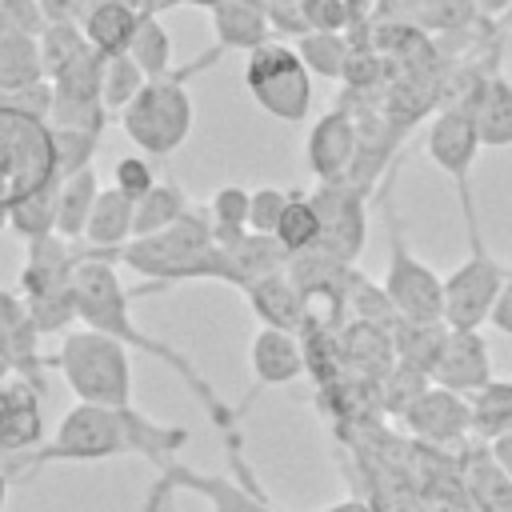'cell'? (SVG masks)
Listing matches in <instances>:
<instances>
[{
	"label": "cell",
	"mask_w": 512,
	"mask_h": 512,
	"mask_svg": "<svg viewBox=\"0 0 512 512\" xmlns=\"http://www.w3.org/2000/svg\"><path fill=\"white\" fill-rule=\"evenodd\" d=\"M188 444V428L180 424H160L144 412L128 408H104V404H72L56 432L20 456L0 460L12 480H24L36 468L48 464H100L116 456H144L148 464L164 468L176 460V452Z\"/></svg>",
	"instance_id": "1"
},
{
	"label": "cell",
	"mask_w": 512,
	"mask_h": 512,
	"mask_svg": "<svg viewBox=\"0 0 512 512\" xmlns=\"http://www.w3.org/2000/svg\"><path fill=\"white\" fill-rule=\"evenodd\" d=\"M72 292H76V320L84 328H96V332L120 340L124 348H140L152 360H160L164 368H172L184 380V388L196 396V404L208 412V420L216 424V432L224 436V448L228 452H244L240 412H232V404H224L216 396V388L172 344H164V340L148 336L144 328H136V320H132V292L116 276V264L112 260H80L76 264V276H72Z\"/></svg>",
	"instance_id": "2"
},
{
	"label": "cell",
	"mask_w": 512,
	"mask_h": 512,
	"mask_svg": "<svg viewBox=\"0 0 512 512\" xmlns=\"http://www.w3.org/2000/svg\"><path fill=\"white\" fill-rule=\"evenodd\" d=\"M120 264L132 268L144 284L128 288L132 296L140 292H164L176 284H196V280H220L228 284V252L216 244L212 236V216L208 204L204 208H188L176 224L128 240L120 252Z\"/></svg>",
	"instance_id": "3"
},
{
	"label": "cell",
	"mask_w": 512,
	"mask_h": 512,
	"mask_svg": "<svg viewBox=\"0 0 512 512\" xmlns=\"http://www.w3.org/2000/svg\"><path fill=\"white\" fill-rule=\"evenodd\" d=\"M52 364L72 388L76 404H104V408L132 404V364L120 340L80 324L76 332H64V344L52 356Z\"/></svg>",
	"instance_id": "4"
},
{
	"label": "cell",
	"mask_w": 512,
	"mask_h": 512,
	"mask_svg": "<svg viewBox=\"0 0 512 512\" xmlns=\"http://www.w3.org/2000/svg\"><path fill=\"white\" fill-rule=\"evenodd\" d=\"M76 248L68 240L40 236L28 240V256L16 280V292L32 316V324L40 328V336L48 332H64L76 320V292H72V276H76Z\"/></svg>",
	"instance_id": "5"
},
{
	"label": "cell",
	"mask_w": 512,
	"mask_h": 512,
	"mask_svg": "<svg viewBox=\"0 0 512 512\" xmlns=\"http://www.w3.org/2000/svg\"><path fill=\"white\" fill-rule=\"evenodd\" d=\"M496 72V68H492ZM484 76V72H480ZM472 76L464 84V92L448 96L440 104V112L428 120L424 128V152L428 160L456 184V196H460V208H464V228L468 236L480 232V216H476V200H472V164H476V152L484 148L480 144V132H476V116H472V84L480 80Z\"/></svg>",
	"instance_id": "6"
},
{
	"label": "cell",
	"mask_w": 512,
	"mask_h": 512,
	"mask_svg": "<svg viewBox=\"0 0 512 512\" xmlns=\"http://www.w3.org/2000/svg\"><path fill=\"white\" fill-rule=\"evenodd\" d=\"M192 96H188V72L156 76L140 88V96L120 112L124 136L144 156H172L192 136Z\"/></svg>",
	"instance_id": "7"
},
{
	"label": "cell",
	"mask_w": 512,
	"mask_h": 512,
	"mask_svg": "<svg viewBox=\"0 0 512 512\" xmlns=\"http://www.w3.org/2000/svg\"><path fill=\"white\" fill-rule=\"evenodd\" d=\"M56 184L52 124L0 104V208L8 212L36 188Z\"/></svg>",
	"instance_id": "8"
},
{
	"label": "cell",
	"mask_w": 512,
	"mask_h": 512,
	"mask_svg": "<svg viewBox=\"0 0 512 512\" xmlns=\"http://www.w3.org/2000/svg\"><path fill=\"white\" fill-rule=\"evenodd\" d=\"M244 88L272 120L304 124L312 112V72L304 68L300 52L284 40H268L244 56Z\"/></svg>",
	"instance_id": "9"
},
{
	"label": "cell",
	"mask_w": 512,
	"mask_h": 512,
	"mask_svg": "<svg viewBox=\"0 0 512 512\" xmlns=\"http://www.w3.org/2000/svg\"><path fill=\"white\" fill-rule=\"evenodd\" d=\"M384 216H388V268H384V292L396 308L400 320H416V324H444V276L432 272L404 236V224L396 216V208L388 204V196L380 192Z\"/></svg>",
	"instance_id": "10"
},
{
	"label": "cell",
	"mask_w": 512,
	"mask_h": 512,
	"mask_svg": "<svg viewBox=\"0 0 512 512\" xmlns=\"http://www.w3.org/2000/svg\"><path fill=\"white\" fill-rule=\"evenodd\" d=\"M508 280V268L484 248V236H468V256L444 276V324L452 332H480L496 308V296Z\"/></svg>",
	"instance_id": "11"
},
{
	"label": "cell",
	"mask_w": 512,
	"mask_h": 512,
	"mask_svg": "<svg viewBox=\"0 0 512 512\" xmlns=\"http://www.w3.org/2000/svg\"><path fill=\"white\" fill-rule=\"evenodd\" d=\"M312 208L320 216V244L312 252H324L340 264H356L368 244V196L352 184H316Z\"/></svg>",
	"instance_id": "12"
},
{
	"label": "cell",
	"mask_w": 512,
	"mask_h": 512,
	"mask_svg": "<svg viewBox=\"0 0 512 512\" xmlns=\"http://www.w3.org/2000/svg\"><path fill=\"white\" fill-rule=\"evenodd\" d=\"M360 152V120L352 116V108H332L324 112L304 140V160L316 176V184H340L348 180L352 164Z\"/></svg>",
	"instance_id": "13"
},
{
	"label": "cell",
	"mask_w": 512,
	"mask_h": 512,
	"mask_svg": "<svg viewBox=\"0 0 512 512\" xmlns=\"http://www.w3.org/2000/svg\"><path fill=\"white\" fill-rule=\"evenodd\" d=\"M400 420L428 448H460L472 436V404H468V396L448 392L440 384L420 392Z\"/></svg>",
	"instance_id": "14"
},
{
	"label": "cell",
	"mask_w": 512,
	"mask_h": 512,
	"mask_svg": "<svg viewBox=\"0 0 512 512\" xmlns=\"http://www.w3.org/2000/svg\"><path fill=\"white\" fill-rule=\"evenodd\" d=\"M160 484L172 492H196L200 500H208L212 512H276L256 480H236V476H212L200 468H188L180 460L160 468Z\"/></svg>",
	"instance_id": "15"
},
{
	"label": "cell",
	"mask_w": 512,
	"mask_h": 512,
	"mask_svg": "<svg viewBox=\"0 0 512 512\" xmlns=\"http://www.w3.org/2000/svg\"><path fill=\"white\" fill-rule=\"evenodd\" d=\"M36 344H40V328L32 324L20 292L0 288V360L8 364L12 376L44 392V356L36 352Z\"/></svg>",
	"instance_id": "16"
},
{
	"label": "cell",
	"mask_w": 512,
	"mask_h": 512,
	"mask_svg": "<svg viewBox=\"0 0 512 512\" xmlns=\"http://www.w3.org/2000/svg\"><path fill=\"white\" fill-rule=\"evenodd\" d=\"M492 356H488V344L480 332H452L444 336V348H440V360L432 368V384L448 388V392H460V396H476L484 384H492Z\"/></svg>",
	"instance_id": "17"
},
{
	"label": "cell",
	"mask_w": 512,
	"mask_h": 512,
	"mask_svg": "<svg viewBox=\"0 0 512 512\" xmlns=\"http://www.w3.org/2000/svg\"><path fill=\"white\" fill-rule=\"evenodd\" d=\"M248 360H252V376L260 388H280V384H292L308 372L300 332H284V328H260L252 336Z\"/></svg>",
	"instance_id": "18"
},
{
	"label": "cell",
	"mask_w": 512,
	"mask_h": 512,
	"mask_svg": "<svg viewBox=\"0 0 512 512\" xmlns=\"http://www.w3.org/2000/svg\"><path fill=\"white\" fill-rule=\"evenodd\" d=\"M340 356H344V372H352L356 380L380 384V380L396 368L392 328L364 324V320L344 324V328H340Z\"/></svg>",
	"instance_id": "19"
},
{
	"label": "cell",
	"mask_w": 512,
	"mask_h": 512,
	"mask_svg": "<svg viewBox=\"0 0 512 512\" xmlns=\"http://www.w3.org/2000/svg\"><path fill=\"white\" fill-rule=\"evenodd\" d=\"M460 480L472 500V512H512V476L496 464L492 448L480 440L472 448H460Z\"/></svg>",
	"instance_id": "20"
},
{
	"label": "cell",
	"mask_w": 512,
	"mask_h": 512,
	"mask_svg": "<svg viewBox=\"0 0 512 512\" xmlns=\"http://www.w3.org/2000/svg\"><path fill=\"white\" fill-rule=\"evenodd\" d=\"M208 20H212V36H216L220 52H244L248 56L272 40L264 0H224L208 12Z\"/></svg>",
	"instance_id": "21"
},
{
	"label": "cell",
	"mask_w": 512,
	"mask_h": 512,
	"mask_svg": "<svg viewBox=\"0 0 512 512\" xmlns=\"http://www.w3.org/2000/svg\"><path fill=\"white\" fill-rule=\"evenodd\" d=\"M472 116L484 148H512V80L500 68L472 84Z\"/></svg>",
	"instance_id": "22"
},
{
	"label": "cell",
	"mask_w": 512,
	"mask_h": 512,
	"mask_svg": "<svg viewBox=\"0 0 512 512\" xmlns=\"http://www.w3.org/2000/svg\"><path fill=\"white\" fill-rule=\"evenodd\" d=\"M224 252H228V284L240 288V292L252 288L256 280H264V276L288 272V264H292V252L276 236H264V232H244Z\"/></svg>",
	"instance_id": "23"
},
{
	"label": "cell",
	"mask_w": 512,
	"mask_h": 512,
	"mask_svg": "<svg viewBox=\"0 0 512 512\" xmlns=\"http://www.w3.org/2000/svg\"><path fill=\"white\" fill-rule=\"evenodd\" d=\"M140 12L128 0H92V8L84 12L80 28L88 36V44L100 56H124L132 48V36L140 28Z\"/></svg>",
	"instance_id": "24"
},
{
	"label": "cell",
	"mask_w": 512,
	"mask_h": 512,
	"mask_svg": "<svg viewBox=\"0 0 512 512\" xmlns=\"http://www.w3.org/2000/svg\"><path fill=\"white\" fill-rule=\"evenodd\" d=\"M244 300L252 312L264 320V328H284V332H304V296L292 284L288 272L264 276L252 288H244Z\"/></svg>",
	"instance_id": "25"
},
{
	"label": "cell",
	"mask_w": 512,
	"mask_h": 512,
	"mask_svg": "<svg viewBox=\"0 0 512 512\" xmlns=\"http://www.w3.org/2000/svg\"><path fill=\"white\" fill-rule=\"evenodd\" d=\"M96 196H100V180L92 168L68 176L56 184V236L76 244L84 240V228H88V216L96 208Z\"/></svg>",
	"instance_id": "26"
},
{
	"label": "cell",
	"mask_w": 512,
	"mask_h": 512,
	"mask_svg": "<svg viewBox=\"0 0 512 512\" xmlns=\"http://www.w3.org/2000/svg\"><path fill=\"white\" fill-rule=\"evenodd\" d=\"M44 80V68H40V48L32 36H20V32H4L0 28V100Z\"/></svg>",
	"instance_id": "27"
},
{
	"label": "cell",
	"mask_w": 512,
	"mask_h": 512,
	"mask_svg": "<svg viewBox=\"0 0 512 512\" xmlns=\"http://www.w3.org/2000/svg\"><path fill=\"white\" fill-rule=\"evenodd\" d=\"M188 208H192V204H188V192H184L176 180H156V188H152V192H144V196L136 200L132 240L152 236V232H160V228L176 224V220H180Z\"/></svg>",
	"instance_id": "28"
},
{
	"label": "cell",
	"mask_w": 512,
	"mask_h": 512,
	"mask_svg": "<svg viewBox=\"0 0 512 512\" xmlns=\"http://www.w3.org/2000/svg\"><path fill=\"white\" fill-rule=\"evenodd\" d=\"M448 324H416V320H396L392 324V344H396V360L408 368H420L424 376H432L440 348H444Z\"/></svg>",
	"instance_id": "29"
},
{
	"label": "cell",
	"mask_w": 512,
	"mask_h": 512,
	"mask_svg": "<svg viewBox=\"0 0 512 512\" xmlns=\"http://www.w3.org/2000/svg\"><path fill=\"white\" fill-rule=\"evenodd\" d=\"M304 60V68L312 76H324V80H344V68L352 60V40L348 32H304L296 44H292Z\"/></svg>",
	"instance_id": "30"
},
{
	"label": "cell",
	"mask_w": 512,
	"mask_h": 512,
	"mask_svg": "<svg viewBox=\"0 0 512 512\" xmlns=\"http://www.w3.org/2000/svg\"><path fill=\"white\" fill-rule=\"evenodd\" d=\"M472 436L476 440H496L500 432L512 428V380H492L484 384L472 400Z\"/></svg>",
	"instance_id": "31"
},
{
	"label": "cell",
	"mask_w": 512,
	"mask_h": 512,
	"mask_svg": "<svg viewBox=\"0 0 512 512\" xmlns=\"http://www.w3.org/2000/svg\"><path fill=\"white\" fill-rule=\"evenodd\" d=\"M248 200H252V188H244V184H224L212 192L208 216H212V236L220 248L236 244L248 232Z\"/></svg>",
	"instance_id": "32"
},
{
	"label": "cell",
	"mask_w": 512,
	"mask_h": 512,
	"mask_svg": "<svg viewBox=\"0 0 512 512\" xmlns=\"http://www.w3.org/2000/svg\"><path fill=\"white\" fill-rule=\"evenodd\" d=\"M276 240H280L292 256L312 252V248L320 244V216H316V208H312V196H304L300 188H292V196H288V208H284V216H280V224H276Z\"/></svg>",
	"instance_id": "33"
},
{
	"label": "cell",
	"mask_w": 512,
	"mask_h": 512,
	"mask_svg": "<svg viewBox=\"0 0 512 512\" xmlns=\"http://www.w3.org/2000/svg\"><path fill=\"white\" fill-rule=\"evenodd\" d=\"M36 48H40L44 80H56V76H60L72 60H80L92 44H88V36H84V28H80V24H48V28L40 32Z\"/></svg>",
	"instance_id": "34"
},
{
	"label": "cell",
	"mask_w": 512,
	"mask_h": 512,
	"mask_svg": "<svg viewBox=\"0 0 512 512\" xmlns=\"http://www.w3.org/2000/svg\"><path fill=\"white\" fill-rule=\"evenodd\" d=\"M8 228L16 236H24V244L28 240H40V236H52L56 232V184L36 188L24 200H16L8 208Z\"/></svg>",
	"instance_id": "35"
},
{
	"label": "cell",
	"mask_w": 512,
	"mask_h": 512,
	"mask_svg": "<svg viewBox=\"0 0 512 512\" xmlns=\"http://www.w3.org/2000/svg\"><path fill=\"white\" fill-rule=\"evenodd\" d=\"M128 56L144 68V76H148V80H156V76H168V72H172V36H168V28L160 24V16H144V20H140V28H136V36H132Z\"/></svg>",
	"instance_id": "36"
},
{
	"label": "cell",
	"mask_w": 512,
	"mask_h": 512,
	"mask_svg": "<svg viewBox=\"0 0 512 512\" xmlns=\"http://www.w3.org/2000/svg\"><path fill=\"white\" fill-rule=\"evenodd\" d=\"M104 60L96 48H88L80 60H72L56 80L52 92L60 100H104Z\"/></svg>",
	"instance_id": "37"
},
{
	"label": "cell",
	"mask_w": 512,
	"mask_h": 512,
	"mask_svg": "<svg viewBox=\"0 0 512 512\" xmlns=\"http://www.w3.org/2000/svg\"><path fill=\"white\" fill-rule=\"evenodd\" d=\"M412 24L432 32H468L484 24L476 0H412Z\"/></svg>",
	"instance_id": "38"
},
{
	"label": "cell",
	"mask_w": 512,
	"mask_h": 512,
	"mask_svg": "<svg viewBox=\"0 0 512 512\" xmlns=\"http://www.w3.org/2000/svg\"><path fill=\"white\" fill-rule=\"evenodd\" d=\"M144 84H148V76H144V68H140L128 52L104 60V104H108L112 116H120V112L140 96Z\"/></svg>",
	"instance_id": "39"
},
{
	"label": "cell",
	"mask_w": 512,
	"mask_h": 512,
	"mask_svg": "<svg viewBox=\"0 0 512 512\" xmlns=\"http://www.w3.org/2000/svg\"><path fill=\"white\" fill-rule=\"evenodd\" d=\"M348 320H364V324H380V328H392L400 316L384 292V284H372L368 276L352 272L348 280Z\"/></svg>",
	"instance_id": "40"
},
{
	"label": "cell",
	"mask_w": 512,
	"mask_h": 512,
	"mask_svg": "<svg viewBox=\"0 0 512 512\" xmlns=\"http://www.w3.org/2000/svg\"><path fill=\"white\" fill-rule=\"evenodd\" d=\"M100 148L96 132H76V128H52V156H56V184L92 168V156Z\"/></svg>",
	"instance_id": "41"
},
{
	"label": "cell",
	"mask_w": 512,
	"mask_h": 512,
	"mask_svg": "<svg viewBox=\"0 0 512 512\" xmlns=\"http://www.w3.org/2000/svg\"><path fill=\"white\" fill-rule=\"evenodd\" d=\"M108 104L104 100H52V112H48V124L52 128H76V132H96L104 136V124H108Z\"/></svg>",
	"instance_id": "42"
},
{
	"label": "cell",
	"mask_w": 512,
	"mask_h": 512,
	"mask_svg": "<svg viewBox=\"0 0 512 512\" xmlns=\"http://www.w3.org/2000/svg\"><path fill=\"white\" fill-rule=\"evenodd\" d=\"M288 196L292 188H252V200H248V232H264V236H276V224L288 208Z\"/></svg>",
	"instance_id": "43"
},
{
	"label": "cell",
	"mask_w": 512,
	"mask_h": 512,
	"mask_svg": "<svg viewBox=\"0 0 512 512\" xmlns=\"http://www.w3.org/2000/svg\"><path fill=\"white\" fill-rule=\"evenodd\" d=\"M112 188H120V192L132 196V200H140L144 192H152V188H156V168H152V160H144V156H120V160L112 164Z\"/></svg>",
	"instance_id": "44"
},
{
	"label": "cell",
	"mask_w": 512,
	"mask_h": 512,
	"mask_svg": "<svg viewBox=\"0 0 512 512\" xmlns=\"http://www.w3.org/2000/svg\"><path fill=\"white\" fill-rule=\"evenodd\" d=\"M0 28L40 40V32L48 28V16H44L40 0H0Z\"/></svg>",
	"instance_id": "45"
},
{
	"label": "cell",
	"mask_w": 512,
	"mask_h": 512,
	"mask_svg": "<svg viewBox=\"0 0 512 512\" xmlns=\"http://www.w3.org/2000/svg\"><path fill=\"white\" fill-rule=\"evenodd\" d=\"M304 20H308V32H348L352 28L348 0H304Z\"/></svg>",
	"instance_id": "46"
},
{
	"label": "cell",
	"mask_w": 512,
	"mask_h": 512,
	"mask_svg": "<svg viewBox=\"0 0 512 512\" xmlns=\"http://www.w3.org/2000/svg\"><path fill=\"white\" fill-rule=\"evenodd\" d=\"M264 12H268V28H272V40L280 36H304L308 32V20H304V0H264Z\"/></svg>",
	"instance_id": "47"
},
{
	"label": "cell",
	"mask_w": 512,
	"mask_h": 512,
	"mask_svg": "<svg viewBox=\"0 0 512 512\" xmlns=\"http://www.w3.org/2000/svg\"><path fill=\"white\" fill-rule=\"evenodd\" d=\"M48 24H80L84 12L92 8V0H40Z\"/></svg>",
	"instance_id": "48"
},
{
	"label": "cell",
	"mask_w": 512,
	"mask_h": 512,
	"mask_svg": "<svg viewBox=\"0 0 512 512\" xmlns=\"http://www.w3.org/2000/svg\"><path fill=\"white\" fill-rule=\"evenodd\" d=\"M488 324H492L496 332L512 336V268H508V280H504V288H500V296H496V308H492Z\"/></svg>",
	"instance_id": "49"
},
{
	"label": "cell",
	"mask_w": 512,
	"mask_h": 512,
	"mask_svg": "<svg viewBox=\"0 0 512 512\" xmlns=\"http://www.w3.org/2000/svg\"><path fill=\"white\" fill-rule=\"evenodd\" d=\"M488 448H492V456H496V464L512 476V428L508 432H500L496 440H488Z\"/></svg>",
	"instance_id": "50"
},
{
	"label": "cell",
	"mask_w": 512,
	"mask_h": 512,
	"mask_svg": "<svg viewBox=\"0 0 512 512\" xmlns=\"http://www.w3.org/2000/svg\"><path fill=\"white\" fill-rule=\"evenodd\" d=\"M476 8H480V16H484V20H492V24H496V20L512 8V0H476Z\"/></svg>",
	"instance_id": "51"
},
{
	"label": "cell",
	"mask_w": 512,
	"mask_h": 512,
	"mask_svg": "<svg viewBox=\"0 0 512 512\" xmlns=\"http://www.w3.org/2000/svg\"><path fill=\"white\" fill-rule=\"evenodd\" d=\"M320 512H376V508L364 504V500H340V504H328V508H320Z\"/></svg>",
	"instance_id": "52"
},
{
	"label": "cell",
	"mask_w": 512,
	"mask_h": 512,
	"mask_svg": "<svg viewBox=\"0 0 512 512\" xmlns=\"http://www.w3.org/2000/svg\"><path fill=\"white\" fill-rule=\"evenodd\" d=\"M8 488H12V476H8L4 464H0V512H8Z\"/></svg>",
	"instance_id": "53"
},
{
	"label": "cell",
	"mask_w": 512,
	"mask_h": 512,
	"mask_svg": "<svg viewBox=\"0 0 512 512\" xmlns=\"http://www.w3.org/2000/svg\"><path fill=\"white\" fill-rule=\"evenodd\" d=\"M496 32H500V36H504V40L512 44V8H508V12L500 16V20H496Z\"/></svg>",
	"instance_id": "54"
},
{
	"label": "cell",
	"mask_w": 512,
	"mask_h": 512,
	"mask_svg": "<svg viewBox=\"0 0 512 512\" xmlns=\"http://www.w3.org/2000/svg\"><path fill=\"white\" fill-rule=\"evenodd\" d=\"M188 4H192V8H208V12H212V8H216V4H224V0H188Z\"/></svg>",
	"instance_id": "55"
},
{
	"label": "cell",
	"mask_w": 512,
	"mask_h": 512,
	"mask_svg": "<svg viewBox=\"0 0 512 512\" xmlns=\"http://www.w3.org/2000/svg\"><path fill=\"white\" fill-rule=\"evenodd\" d=\"M8 376H12V372H8V364L0 360V380H8Z\"/></svg>",
	"instance_id": "56"
}]
</instances>
